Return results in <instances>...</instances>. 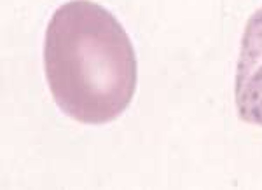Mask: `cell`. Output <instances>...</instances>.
<instances>
[{"label":"cell","mask_w":262,"mask_h":190,"mask_svg":"<svg viewBox=\"0 0 262 190\" xmlns=\"http://www.w3.org/2000/svg\"><path fill=\"white\" fill-rule=\"evenodd\" d=\"M234 98L243 122L262 126V7L248 19L242 37Z\"/></svg>","instance_id":"2"},{"label":"cell","mask_w":262,"mask_h":190,"mask_svg":"<svg viewBox=\"0 0 262 190\" xmlns=\"http://www.w3.org/2000/svg\"><path fill=\"white\" fill-rule=\"evenodd\" d=\"M44 72L63 113L107 124L129 107L137 56L116 16L90 0H70L53 14L44 39Z\"/></svg>","instance_id":"1"}]
</instances>
